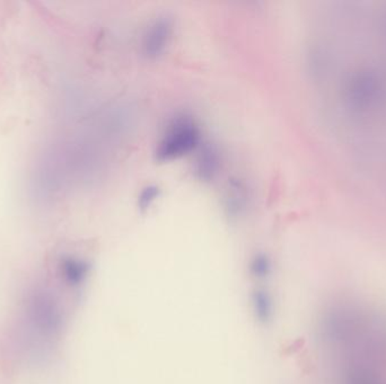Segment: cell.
<instances>
[{
  "instance_id": "cell-7",
  "label": "cell",
  "mask_w": 386,
  "mask_h": 384,
  "mask_svg": "<svg viewBox=\"0 0 386 384\" xmlns=\"http://www.w3.org/2000/svg\"><path fill=\"white\" fill-rule=\"evenodd\" d=\"M251 268H252L253 275L257 278H266L267 275L270 273V262H269V259L266 256L259 255V256H255L254 259H253Z\"/></svg>"
},
{
  "instance_id": "cell-5",
  "label": "cell",
  "mask_w": 386,
  "mask_h": 384,
  "mask_svg": "<svg viewBox=\"0 0 386 384\" xmlns=\"http://www.w3.org/2000/svg\"><path fill=\"white\" fill-rule=\"evenodd\" d=\"M253 304H254L255 313L257 317L262 321H267L270 319L271 313H272V303H271L270 298L264 291L255 292L254 298H253Z\"/></svg>"
},
{
  "instance_id": "cell-6",
  "label": "cell",
  "mask_w": 386,
  "mask_h": 384,
  "mask_svg": "<svg viewBox=\"0 0 386 384\" xmlns=\"http://www.w3.org/2000/svg\"><path fill=\"white\" fill-rule=\"evenodd\" d=\"M217 166V156L214 155L212 150L207 149L199 161V173H202L204 178H210L216 173Z\"/></svg>"
},
{
  "instance_id": "cell-8",
  "label": "cell",
  "mask_w": 386,
  "mask_h": 384,
  "mask_svg": "<svg viewBox=\"0 0 386 384\" xmlns=\"http://www.w3.org/2000/svg\"><path fill=\"white\" fill-rule=\"evenodd\" d=\"M159 187L150 186L146 187L145 190L142 191L139 196V206L142 210L150 208V206L155 202L156 198H159Z\"/></svg>"
},
{
  "instance_id": "cell-4",
  "label": "cell",
  "mask_w": 386,
  "mask_h": 384,
  "mask_svg": "<svg viewBox=\"0 0 386 384\" xmlns=\"http://www.w3.org/2000/svg\"><path fill=\"white\" fill-rule=\"evenodd\" d=\"M89 266L84 259L67 255L60 258L59 273L67 286L76 288L83 284L89 274Z\"/></svg>"
},
{
  "instance_id": "cell-3",
  "label": "cell",
  "mask_w": 386,
  "mask_h": 384,
  "mask_svg": "<svg viewBox=\"0 0 386 384\" xmlns=\"http://www.w3.org/2000/svg\"><path fill=\"white\" fill-rule=\"evenodd\" d=\"M172 38V21L167 17L154 21L146 31L142 49L146 56L156 58L161 56L169 46Z\"/></svg>"
},
{
  "instance_id": "cell-2",
  "label": "cell",
  "mask_w": 386,
  "mask_h": 384,
  "mask_svg": "<svg viewBox=\"0 0 386 384\" xmlns=\"http://www.w3.org/2000/svg\"><path fill=\"white\" fill-rule=\"evenodd\" d=\"M200 141V130L190 118H179L172 123L156 150L159 161H169L187 155Z\"/></svg>"
},
{
  "instance_id": "cell-1",
  "label": "cell",
  "mask_w": 386,
  "mask_h": 384,
  "mask_svg": "<svg viewBox=\"0 0 386 384\" xmlns=\"http://www.w3.org/2000/svg\"><path fill=\"white\" fill-rule=\"evenodd\" d=\"M27 325L36 338H56L64 325V311L59 299L49 288H35L27 296Z\"/></svg>"
}]
</instances>
